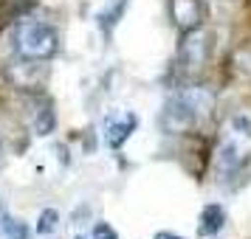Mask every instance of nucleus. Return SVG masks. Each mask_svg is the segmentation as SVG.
Returning <instances> with one entry per match:
<instances>
[{"label": "nucleus", "mask_w": 251, "mask_h": 239, "mask_svg": "<svg viewBox=\"0 0 251 239\" xmlns=\"http://www.w3.org/2000/svg\"><path fill=\"white\" fill-rule=\"evenodd\" d=\"M57 31L48 23H40V20H25V23L17 25L14 31V48L17 54L25 59H48L57 54Z\"/></svg>", "instance_id": "nucleus-1"}, {"label": "nucleus", "mask_w": 251, "mask_h": 239, "mask_svg": "<svg viewBox=\"0 0 251 239\" xmlns=\"http://www.w3.org/2000/svg\"><path fill=\"white\" fill-rule=\"evenodd\" d=\"M195 121H198V115H195V110L186 104V99H183L181 93H175L170 102L164 104L161 124H164L167 132H183V130H189Z\"/></svg>", "instance_id": "nucleus-2"}, {"label": "nucleus", "mask_w": 251, "mask_h": 239, "mask_svg": "<svg viewBox=\"0 0 251 239\" xmlns=\"http://www.w3.org/2000/svg\"><path fill=\"white\" fill-rule=\"evenodd\" d=\"M136 124H138V118L133 113L107 118V121H104V144H107L110 149H119L127 138H130V132L136 130Z\"/></svg>", "instance_id": "nucleus-3"}, {"label": "nucleus", "mask_w": 251, "mask_h": 239, "mask_svg": "<svg viewBox=\"0 0 251 239\" xmlns=\"http://www.w3.org/2000/svg\"><path fill=\"white\" fill-rule=\"evenodd\" d=\"M172 17L181 31H192L201 23V3L198 0H172Z\"/></svg>", "instance_id": "nucleus-4"}, {"label": "nucleus", "mask_w": 251, "mask_h": 239, "mask_svg": "<svg viewBox=\"0 0 251 239\" xmlns=\"http://www.w3.org/2000/svg\"><path fill=\"white\" fill-rule=\"evenodd\" d=\"M181 59L189 65V68H198V65H203L206 59V43H203V34L201 31H186L181 43Z\"/></svg>", "instance_id": "nucleus-5"}, {"label": "nucleus", "mask_w": 251, "mask_h": 239, "mask_svg": "<svg viewBox=\"0 0 251 239\" xmlns=\"http://www.w3.org/2000/svg\"><path fill=\"white\" fill-rule=\"evenodd\" d=\"M223 219H226V214H223L220 205H206L203 211H201L198 234H201V237H212V234H217V231L223 228Z\"/></svg>", "instance_id": "nucleus-6"}, {"label": "nucleus", "mask_w": 251, "mask_h": 239, "mask_svg": "<svg viewBox=\"0 0 251 239\" xmlns=\"http://www.w3.org/2000/svg\"><path fill=\"white\" fill-rule=\"evenodd\" d=\"M0 237H6V239H28V228L6 211L3 219H0Z\"/></svg>", "instance_id": "nucleus-7"}, {"label": "nucleus", "mask_w": 251, "mask_h": 239, "mask_svg": "<svg viewBox=\"0 0 251 239\" xmlns=\"http://www.w3.org/2000/svg\"><path fill=\"white\" fill-rule=\"evenodd\" d=\"M125 9H127V0H110V3H107V9L99 14V23H102L104 31L113 28V25L119 23V17L125 14Z\"/></svg>", "instance_id": "nucleus-8"}, {"label": "nucleus", "mask_w": 251, "mask_h": 239, "mask_svg": "<svg viewBox=\"0 0 251 239\" xmlns=\"http://www.w3.org/2000/svg\"><path fill=\"white\" fill-rule=\"evenodd\" d=\"M240 160H243V155H240V147H237V144H226V147L220 149V169H223V172L237 169Z\"/></svg>", "instance_id": "nucleus-9"}, {"label": "nucleus", "mask_w": 251, "mask_h": 239, "mask_svg": "<svg viewBox=\"0 0 251 239\" xmlns=\"http://www.w3.org/2000/svg\"><path fill=\"white\" fill-rule=\"evenodd\" d=\"M54 127H57V118H54V110L51 107H46V110H40L34 118V130L37 135H51L54 132Z\"/></svg>", "instance_id": "nucleus-10"}, {"label": "nucleus", "mask_w": 251, "mask_h": 239, "mask_svg": "<svg viewBox=\"0 0 251 239\" xmlns=\"http://www.w3.org/2000/svg\"><path fill=\"white\" fill-rule=\"evenodd\" d=\"M57 222H59V211L57 208H46L40 219H37V231L40 234H54L57 231Z\"/></svg>", "instance_id": "nucleus-11"}, {"label": "nucleus", "mask_w": 251, "mask_h": 239, "mask_svg": "<svg viewBox=\"0 0 251 239\" xmlns=\"http://www.w3.org/2000/svg\"><path fill=\"white\" fill-rule=\"evenodd\" d=\"M93 239H119V234L107 222H99V225L93 228Z\"/></svg>", "instance_id": "nucleus-12"}, {"label": "nucleus", "mask_w": 251, "mask_h": 239, "mask_svg": "<svg viewBox=\"0 0 251 239\" xmlns=\"http://www.w3.org/2000/svg\"><path fill=\"white\" fill-rule=\"evenodd\" d=\"M155 239H183V237H175V234H170V231H158Z\"/></svg>", "instance_id": "nucleus-13"}, {"label": "nucleus", "mask_w": 251, "mask_h": 239, "mask_svg": "<svg viewBox=\"0 0 251 239\" xmlns=\"http://www.w3.org/2000/svg\"><path fill=\"white\" fill-rule=\"evenodd\" d=\"M6 211H9V208L3 205V200H0V219H3V214H6Z\"/></svg>", "instance_id": "nucleus-14"}, {"label": "nucleus", "mask_w": 251, "mask_h": 239, "mask_svg": "<svg viewBox=\"0 0 251 239\" xmlns=\"http://www.w3.org/2000/svg\"><path fill=\"white\" fill-rule=\"evenodd\" d=\"M0 160H3V144H0Z\"/></svg>", "instance_id": "nucleus-15"}, {"label": "nucleus", "mask_w": 251, "mask_h": 239, "mask_svg": "<svg viewBox=\"0 0 251 239\" xmlns=\"http://www.w3.org/2000/svg\"><path fill=\"white\" fill-rule=\"evenodd\" d=\"M76 239H85V237H76Z\"/></svg>", "instance_id": "nucleus-16"}]
</instances>
